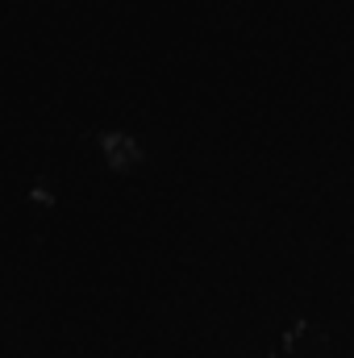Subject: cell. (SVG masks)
<instances>
[{
	"label": "cell",
	"instance_id": "cell-1",
	"mask_svg": "<svg viewBox=\"0 0 354 358\" xmlns=\"http://www.w3.org/2000/svg\"><path fill=\"white\" fill-rule=\"evenodd\" d=\"M96 150H100L104 167H108V171H121V176L142 163V146H138V138L125 134V129H100V134H96Z\"/></svg>",
	"mask_w": 354,
	"mask_h": 358
}]
</instances>
